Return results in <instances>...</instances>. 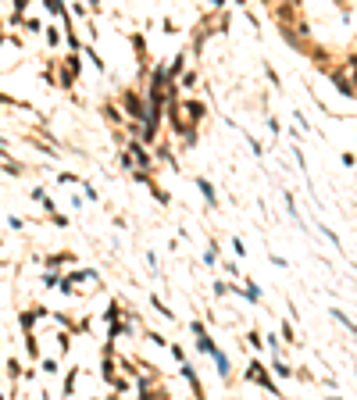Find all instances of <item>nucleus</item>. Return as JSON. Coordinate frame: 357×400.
Wrapping results in <instances>:
<instances>
[{
    "label": "nucleus",
    "instance_id": "3",
    "mask_svg": "<svg viewBox=\"0 0 357 400\" xmlns=\"http://www.w3.org/2000/svg\"><path fill=\"white\" fill-rule=\"evenodd\" d=\"M186 111H190V118H200V115H204V104H190Z\"/></svg>",
    "mask_w": 357,
    "mask_h": 400
},
{
    "label": "nucleus",
    "instance_id": "4",
    "mask_svg": "<svg viewBox=\"0 0 357 400\" xmlns=\"http://www.w3.org/2000/svg\"><path fill=\"white\" fill-rule=\"evenodd\" d=\"M90 4H93V8H97V4H100V0H90Z\"/></svg>",
    "mask_w": 357,
    "mask_h": 400
},
{
    "label": "nucleus",
    "instance_id": "1",
    "mask_svg": "<svg viewBox=\"0 0 357 400\" xmlns=\"http://www.w3.org/2000/svg\"><path fill=\"white\" fill-rule=\"evenodd\" d=\"M125 107H129V115H136V118H143V104H139V97H125Z\"/></svg>",
    "mask_w": 357,
    "mask_h": 400
},
{
    "label": "nucleus",
    "instance_id": "2",
    "mask_svg": "<svg viewBox=\"0 0 357 400\" xmlns=\"http://www.w3.org/2000/svg\"><path fill=\"white\" fill-rule=\"evenodd\" d=\"M200 193H204V196L211 200V204H215V189H211V182H204V179H200Z\"/></svg>",
    "mask_w": 357,
    "mask_h": 400
}]
</instances>
